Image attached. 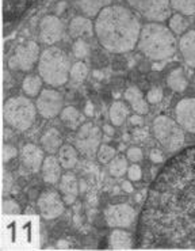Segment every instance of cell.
Masks as SVG:
<instances>
[{
	"instance_id": "44dd1931",
	"label": "cell",
	"mask_w": 195,
	"mask_h": 251,
	"mask_svg": "<svg viewBox=\"0 0 195 251\" xmlns=\"http://www.w3.org/2000/svg\"><path fill=\"white\" fill-rule=\"evenodd\" d=\"M125 100L129 103L130 107L138 114H147L149 111V102L144 98L140 88L136 86H130L125 91Z\"/></svg>"
},
{
	"instance_id": "7a4b0ae2",
	"label": "cell",
	"mask_w": 195,
	"mask_h": 251,
	"mask_svg": "<svg viewBox=\"0 0 195 251\" xmlns=\"http://www.w3.org/2000/svg\"><path fill=\"white\" fill-rule=\"evenodd\" d=\"M95 35L107 52L122 54L133 50L141 34V22L130 8L111 4L95 18Z\"/></svg>"
},
{
	"instance_id": "8fae6325",
	"label": "cell",
	"mask_w": 195,
	"mask_h": 251,
	"mask_svg": "<svg viewBox=\"0 0 195 251\" xmlns=\"http://www.w3.org/2000/svg\"><path fill=\"white\" fill-rule=\"evenodd\" d=\"M105 219L108 227L129 228L136 222L137 213L134 208L129 204L108 205L105 210Z\"/></svg>"
},
{
	"instance_id": "8d00e7d4",
	"label": "cell",
	"mask_w": 195,
	"mask_h": 251,
	"mask_svg": "<svg viewBox=\"0 0 195 251\" xmlns=\"http://www.w3.org/2000/svg\"><path fill=\"white\" fill-rule=\"evenodd\" d=\"M1 209H3L4 215H17V213H19L21 208L14 200H4L3 205H1Z\"/></svg>"
},
{
	"instance_id": "30bf717a",
	"label": "cell",
	"mask_w": 195,
	"mask_h": 251,
	"mask_svg": "<svg viewBox=\"0 0 195 251\" xmlns=\"http://www.w3.org/2000/svg\"><path fill=\"white\" fill-rule=\"evenodd\" d=\"M63 105H64V98L54 88L42 90L36 100L37 110L43 118H54L60 116L61 110L64 109Z\"/></svg>"
},
{
	"instance_id": "74e56055",
	"label": "cell",
	"mask_w": 195,
	"mask_h": 251,
	"mask_svg": "<svg viewBox=\"0 0 195 251\" xmlns=\"http://www.w3.org/2000/svg\"><path fill=\"white\" fill-rule=\"evenodd\" d=\"M126 156H128V159H129L130 162L138 163L140 160H142L144 153H142L141 148H138V147H131V148H129V150L126 151Z\"/></svg>"
},
{
	"instance_id": "4fadbf2b",
	"label": "cell",
	"mask_w": 195,
	"mask_h": 251,
	"mask_svg": "<svg viewBox=\"0 0 195 251\" xmlns=\"http://www.w3.org/2000/svg\"><path fill=\"white\" fill-rule=\"evenodd\" d=\"M64 24L56 15H46L40 22V41L45 45H54L63 38Z\"/></svg>"
},
{
	"instance_id": "f6af8a7d",
	"label": "cell",
	"mask_w": 195,
	"mask_h": 251,
	"mask_svg": "<svg viewBox=\"0 0 195 251\" xmlns=\"http://www.w3.org/2000/svg\"><path fill=\"white\" fill-rule=\"evenodd\" d=\"M94 114V106L91 102H87V105H86V116H88L91 117Z\"/></svg>"
},
{
	"instance_id": "ffe728a7",
	"label": "cell",
	"mask_w": 195,
	"mask_h": 251,
	"mask_svg": "<svg viewBox=\"0 0 195 251\" xmlns=\"http://www.w3.org/2000/svg\"><path fill=\"white\" fill-rule=\"evenodd\" d=\"M179 50L186 64L195 70V30H187L179 41Z\"/></svg>"
},
{
	"instance_id": "7c38bea8",
	"label": "cell",
	"mask_w": 195,
	"mask_h": 251,
	"mask_svg": "<svg viewBox=\"0 0 195 251\" xmlns=\"http://www.w3.org/2000/svg\"><path fill=\"white\" fill-rule=\"evenodd\" d=\"M64 200L57 190H46L38 197L37 206L45 220H54L64 212Z\"/></svg>"
},
{
	"instance_id": "5bb4252c",
	"label": "cell",
	"mask_w": 195,
	"mask_h": 251,
	"mask_svg": "<svg viewBox=\"0 0 195 251\" xmlns=\"http://www.w3.org/2000/svg\"><path fill=\"white\" fill-rule=\"evenodd\" d=\"M38 1L40 0H3L4 24L12 25L21 21L33 7L38 4Z\"/></svg>"
},
{
	"instance_id": "d6a6232c",
	"label": "cell",
	"mask_w": 195,
	"mask_h": 251,
	"mask_svg": "<svg viewBox=\"0 0 195 251\" xmlns=\"http://www.w3.org/2000/svg\"><path fill=\"white\" fill-rule=\"evenodd\" d=\"M88 75V67L84 64L83 61H76L75 64H72L71 72H69V77L75 83H82L86 80V77Z\"/></svg>"
},
{
	"instance_id": "603a6c76",
	"label": "cell",
	"mask_w": 195,
	"mask_h": 251,
	"mask_svg": "<svg viewBox=\"0 0 195 251\" xmlns=\"http://www.w3.org/2000/svg\"><path fill=\"white\" fill-rule=\"evenodd\" d=\"M41 147L43 148V151L47 153H56L59 152V150L63 146V137L56 128L46 129L43 134L41 136Z\"/></svg>"
},
{
	"instance_id": "60d3db41",
	"label": "cell",
	"mask_w": 195,
	"mask_h": 251,
	"mask_svg": "<svg viewBox=\"0 0 195 251\" xmlns=\"http://www.w3.org/2000/svg\"><path fill=\"white\" fill-rule=\"evenodd\" d=\"M149 158H151V160L153 163H163V160H164L163 152L160 151V150H152L151 153H149Z\"/></svg>"
},
{
	"instance_id": "1f68e13d",
	"label": "cell",
	"mask_w": 195,
	"mask_h": 251,
	"mask_svg": "<svg viewBox=\"0 0 195 251\" xmlns=\"http://www.w3.org/2000/svg\"><path fill=\"white\" fill-rule=\"evenodd\" d=\"M172 8L186 17L195 15V0H170Z\"/></svg>"
},
{
	"instance_id": "e575fe53",
	"label": "cell",
	"mask_w": 195,
	"mask_h": 251,
	"mask_svg": "<svg viewBox=\"0 0 195 251\" xmlns=\"http://www.w3.org/2000/svg\"><path fill=\"white\" fill-rule=\"evenodd\" d=\"M115 156H117V151L112 147L107 146V144H102L99 147V150H98V153H96L98 160L103 164H108Z\"/></svg>"
},
{
	"instance_id": "e0dca14e",
	"label": "cell",
	"mask_w": 195,
	"mask_h": 251,
	"mask_svg": "<svg viewBox=\"0 0 195 251\" xmlns=\"http://www.w3.org/2000/svg\"><path fill=\"white\" fill-rule=\"evenodd\" d=\"M68 31H69V35L75 40L84 38V37H92L95 34V24H92V21L88 17L79 15V17L72 18L68 25Z\"/></svg>"
},
{
	"instance_id": "484cf974",
	"label": "cell",
	"mask_w": 195,
	"mask_h": 251,
	"mask_svg": "<svg viewBox=\"0 0 195 251\" xmlns=\"http://www.w3.org/2000/svg\"><path fill=\"white\" fill-rule=\"evenodd\" d=\"M77 148L69 146V144H63L59 150V160L63 169L72 170L77 164L79 160V153Z\"/></svg>"
},
{
	"instance_id": "f35d334b",
	"label": "cell",
	"mask_w": 195,
	"mask_h": 251,
	"mask_svg": "<svg viewBox=\"0 0 195 251\" xmlns=\"http://www.w3.org/2000/svg\"><path fill=\"white\" fill-rule=\"evenodd\" d=\"M128 176H129L130 181H133V182L140 181V179L142 178L141 167H140L137 163L131 164V166L129 167V170H128Z\"/></svg>"
},
{
	"instance_id": "4316f807",
	"label": "cell",
	"mask_w": 195,
	"mask_h": 251,
	"mask_svg": "<svg viewBox=\"0 0 195 251\" xmlns=\"http://www.w3.org/2000/svg\"><path fill=\"white\" fill-rule=\"evenodd\" d=\"M108 116H110V121L114 126H121L126 121V118L129 117V107L126 106L125 102L117 100L110 106Z\"/></svg>"
},
{
	"instance_id": "ee69618b",
	"label": "cell",
	"mask_w": 195,
	"mask_h": 251,
	"mask_svg": "<svg viewBox=\"0 0 195 251\" xmlns=\"http://www.w3.org/2000/svg\"><path fill=\"white\" fill-rule=\"evenodd\" d=\"M121 186H122V189H124V192H126V193L133 192V185L130 183V179L129 181L122 182V185H121Z\"/></svg>"
},
{
	"instance_id": "bcb514c9",
	"label": "cell",
	"mask_w": 195,
	"mask_h": 251,
	"mask_svg": "<svg viewBox=\"0 0 195 251\" xmlns=\"http://www.w3.org/2000/svg\"><path fill=\"white\" fill-rule=\"evenodd\" d=\"M194 87H195V77H194Z\"/></svg>"
},
{
	"instance_id": "d4e9b609",
	"label": "cell",
	"mask_w": 195,
	"mask_h": 251,
	"mask_svg": "<svg viewBox=\"0 0 195 251\" xmlns=\"http://www.w3.org/2000/svg\"><path fill=\"white\" fill-rule=\"evenodd\" d=\"M167 84L175 93H183L189 86L187 76L184 74L183 68H175L167 76Z\"/></svg>"
},
{
	"instance_id": "ba28073f",
	"label": "cell",
	"mask_w": 195,
	"mask_h": 251,
	"mask_svg": "<svg viewBox=\"0 0 195 251\" xmlns=\"http://www.w3.org/2000/svg\"><path fill=\"white\" fill-rule=\"evenodd\" d=\"M102 130L94 123H83L75 136L77 151L87 158H94L102 146Z\"/></svg>"
},
{
	"instance_id": "836d02e7",
	"label": "cell",
	"mask_w": 195,
	"mask_h": 251,
	"mask_svg": "<svg viewBox=\"0 0 195 251\" xmlns=\"http://www.w3.org/2000/svg\"><path fill=\"white\" fill-rule=\"evenodd\" d=\"M89 52H91V49H89L88 42L84 41L83 38H77L75 44L72 45V53H73V56L76 59H86V57H88Z\"/></svg>"
},
{
	"instance_id": "83f0119b",
	"label": "cell",
	"mask_w": 195,
	"mask_h": 251,
	"mask_svg": "<svg viewBox=\"0 0 195 251\" xmlns=\"http://www.w3.org/2000/svg\"><path fill=\"white\" fill-rule=\"evenodd\" d=\"M61 121L71 129H76L80 124H83V116L80 114V111L77 110L73 106H66L60 113Z\"/></svg>"
},
{
	"instance_id": "cb8c5ba5",
	"label": "cell",
	"mask_w": 195,
	"mask_h": 251,
	"mask_svg": "<svg viewBox=\"0 0 195 251\" xmlns=\"http://www.w3.org/2000/svg\"><path fill=\"white\" fill-rule=\"evenodd\" d=\"M108 243L112 250H129L133 247L131 235L124 228H115L108 238Z\"/></svg>"
},
{
	"instance_id": "ab89813d",
	"label": "cell",
	"mask_w": 195,
	"mask_h": 251,
	"mask_svg": "<svg viewBox=\"0 0 195 251\" xmlns=\"http://www.w3.org/2000/svg\"><path fill=\"white\" fill-rule=\"evenodd\" d=\"M17 155H18V151H17L15 147L10 146V144H4V147H3V160H4V162L11 160V159L15 158Z\"/></svg>"
},
{
	"instance_id": "9a60e30c",
	"label": "cell",
	"mask_w": 195,
	"mask_h": 251,
	"mask_svg": "<svg viewBox=\"0 0 195 251\" xmlns=\"http://www.w3.org/2000/svg\"><path fill=\"white\" fill-rule=\"evenodd\" d=\"M177 124L190 133H195V98H184L175 107Z\"/></svg>"
},
{
	"instance_id": "6da1fadb",
	"label": "cell",
	"mask_w": 195,
	"mask_h": 251,
	"mask_svg": "<svg viewBox=\"0 0 195 251\" xmlns=\"http://www.w3.org/2000/svg\"><path fill=\"white\" fill-rule=\"evenodd\" d=\"M137 243L140 249H195V146L177 152L152 182Z\"/></svg>"
},
{
	"instance_id": "f546056e",
	"label": "cell",
	"mask_w": 195,
	"mask_h": 251,
	"mask_svg": "<svg viewBox=\"0 0 195 251\" xmlns=\"http://www.w3.org/2000/svg\"><path fill=\"white\" fill-rule=\"evenodd\" d=\"M189 26H190V22L189 19L186 18V15L183 14H173L168 19V27L171 29V31L173 34L176 35H183L187 30H189Z\"/></svg>"
},
{
	"instance_id": "8992f818",
	"label": "cell",
	"mask_w": 195,
	"mask_h": 251,
	"mask_svg": "<svg viewBox=\"0 0 195 251\" xmlns=\"http://www.w3.org/2000/svg\"><path fill=\"white\" fill-rule=\"evenodd\" d=\"M152 133L163 148L168 152L182 150L186 141L184 129L168 116H159L152 123Z\"/></svg>"
},
{
	"instance_id": "52a82bcc",
	"label": "cell",
	"mask_w": 195,
	"mask_h": 251,
	"mask_svg": "<svg viewBox=\"0 0 195 251\" xmlns=\"http://www.w3.org/2000/svg\"><path fill=\"white\" fill-rule=\"evenodd\" d=\"M130 7L149 22H160L170 19L172 6L170 0H128Z\"/></svg>"
},
{
	"instance_id": "7402d4cb",
	"label": "cell",
	"mask_w": 195,
	"mask_h": 251,
	"mask_svg": "<svg viewBox=\"0 0 195 251\" xmlns=\"http://www.w3.org/2000/svg\"><path fill=\"white\" fill-rule=\"evenodd\" d=\"M112 0H77V7L84 17L96 18L106 7L111 6Z\"/></svg>"
},
{
	"instance_id": "5b68a950",
	"label": "cell",
	"mask_w": 195,
	"mask_h": 251,
	"mask_svg": "<svg viewBox=\"0 0 195 251\" xmlns=\"http://www.w3.org/2000/svg\"><path fill=\"white\" fill-rule=\"evenodd\" d=\"M37 106L27 97H12L6 100L3 117L7 126L18 132H26L33 126L37 118Z\"/></svg>"
},
{
	"instance_id": "7bdbcfd3",
	"label": "cell",
	"mask_w": 195,
	"mask_h": 251,
	"mask_svg": "<svg viewBox=\"0 0 195 251\" xmlns=\"http://www.w3.org/2000/svg\"><path fill=\"white\" fill-rule=\"evenodd\" d=\"M103 132H105V134H107V136H114V134H115V129H114V126L110 125V124H106V125L103 126Z\"/></svg>"
},
{
	"instance_id": "2e32d148",
	"label": "cell",
	"mask_w": 195,
	"mask_h": 251,
	"mask_svg": "<svg viewBox=\"0 0 195 251\" xmlns=\"http://www.w3.org/2000/svg\"><path fill=\"white\" fill-rule=\"evenodd\" d=\"M43 148L42 147L34 146V144H26L21 150V162L30 171L37 173L41 170L42 163H43Z\"/></svg>"
},
{
	"instance_id": "9c48e42d",
	"label": "cell",
	"mask_w": 195,
	"mask_h": 251,
	"mask_svg": "<svg viewBox=\"0 0 195 251\" xmlns=\"http://www.w3.org/2000/svg\"><path fill=\"white\" fill-rule=\"evenodd\" d=\"M40 56L41 53L38 44L34 41H26L14 50L11 57L8 59V67L11 70L27 72L38 63Z\"/></svg>"
},
{
	"instance_id": "3957f363",
	"label": "cell",
	"mask_w": 195,
	"mask_h": 251,
	"mask_svg": "<svg viewBox=\"0 0 195 251\" xmlns=\"http://www.w3.org/2000/svg\"><path fill=\"white\" fill-rule=\"evenodd\" d=\"M137 48L148 59L161 61L175 54L176 40L170 27L160 22H149L142 26Z\"/></svg>"
},
{
	"instance_id": "d6986e66",
	"label": "cell",
	"mask_w": 195,
	"mask_h": 251,
	"mask_svg": "<svg viewBox=\"0 0 195 251\" xmlns=\"http://www.w3.org/2000/svg\"><path fill=\"white\" fill-rule=\"evenodd\" d=\"M60 193L65 205H72L79 196V182L72 173H66L60 179Z\"/></svg>"
},
{
	"instance_id": "f1b7e54d",
	"label": "cell",
	"mask_w": 195,
	"mask_h": 251,
	"mask_svg": "<svg viewBox=\"0 0 195 251\" xmlns=\"http://www.w3.org/2000/svg\"><path fill=\"white\" fill-rule=\"evenodd\" d=\"M42 77L40 75H27L22 82V90L27 97H38L42 91Z\"/></svg>"
},
{
	"instance_id": "ac0fdd59",
	"label": "cell",
	"mask_w": 195,
	"mask_h": 251,
	"mask_svg": "<svg viewBox=\"0 0 195 251\" xmlns=\"http://www.w3.org/2000/svg\"><path fill=\"white\" fill-rule=\"evenodd\" d=\"M61 169L63 166L60 163L59 156H53L52 153L45 158L43 163H42L41 173L43 181L49 183V185H56L59 183L61 179Z\"/></svg>"
},
{
	"instance_id": "4dcf8cb0",
	"label": "cell",
	"mask_w": 195,
	"mask_h": 251,
	"mask_svg": "<svg viewBox=\"0 0 195 251\" xmlns=\"http://www.w3.org/2000/svg\"><path fill=\"white\" fill-rule=\"evenodd\" d=\"M129 170V164H128V159L119 155V156H115L112 159L111 162L108 163V171L112 176L115 178H121L124 176Z\"/></svg>"
},
{
	"instance_id": "277c9868",
	"label": "cell",
	"mask_w": 195,
	"mask_h": 251,
	"mask_svg": "<svg viewBox=\"0 0 195 251\" xmlns=\"http://www.w3.org/2000/svg\"><path fill=\"white\" fill-rule=\"evenodd\" d=\"M71 67L68 54L60 48H46L38 60V74L52 87H61L68 82Z\"/></svg>"
},
{
	"instance_id": "d590c367",
	"label": "cell",
	"mask_w": 195,
	"mask_h": 251,
	"mask_svg": "<svg viewBox=\"0 0 195 251\" xmlns=\"http://www.w3.org/2000/svg\"><path fill=\"white\" fill-rule=\"evenodd\" d=\"M163 97H164L163 88L152 87L148 91V94H147V100H148L149 103H152V105H157L159 102H161Z\"/></svg>"
},
{
	"instance_id": "b9f144b4",
	"label": "cell",
	"mask_w": 195,
	"mask_h": 251,
	"mask_svg": "<svg viewBox=\"0 0 195 251\" xmlns=\"http://www.w3.org/2000/svg\"><path fill=\"white\" fill-rule=\"evenodd\" d=\"M129 121L131 125H134V126H140V125H142L144 124V117H142V114H134V116H131V117L129 118Z\"/></svg>"
}]
</instances>
